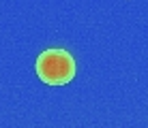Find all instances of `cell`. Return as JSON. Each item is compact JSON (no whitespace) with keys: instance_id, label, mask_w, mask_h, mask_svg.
I'll use <instances>...</instances> for the list:
<instances>
[{"instance_id":"cell-1","label":"cell","mask_w":148,"mask_h":128,"mask_svg":"<svg viewBox=\"0 0 148 128\" xmlns=\"http://www.w3.org/2000/svg\"><path fill=\"white\" fill-rule=\"evenodd\" d=\"M34 66L39 79L47 85H67L75 77V60L64 49L41 51Z\"/></svg>"}]
</instances>
